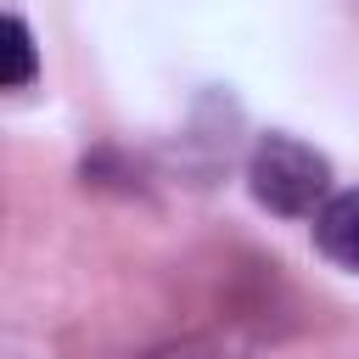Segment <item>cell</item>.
<instances>
[{"instance_id":"obj_1","label":"cell","mask_w":359,"mask_h":359,"mask_svg":"<svg viewBox=\"0 0 359 359\" xmlns=\"http://www.w3.org/2000/svg\"><path fill=\"white\" fill-rule=\"evenodd\" d=\"M247 180H252V196H258L269 213L303 219V213H320V208H325L331 163H325L314 146L292 140V135H264V140L252 146Z\"/></svg>"},{"instance_id":"obj_2","label":"cell","mask_w":359,"mask_h":359,"mask_svg":"<svg viewBox=\"0 0 359 359\" xmlns=\"http://www.w3.org/2000/svg\"><path fill=\"white\" fill-rule=\"evenodd\" d=\"M314 241H320V252L331 264L359 275V191L325 196V208L314 213Z\"/></svg>"},{"instance_id":"obj_3","label":"cell","mask_w":359,"mask_h":359,"mask_svg":"<svg viewBox=\"0 0 359 359\" xmlns=\"http://www.w3.org/2000/svg\"><path fill=\"white\" fill-rule=\"evenodd\" d=\"M6 90H22L34 79V34L22 17H6Z\"/></svg>"},{"instance_id":"obj_4","label":"cell","mask_w":359,"mask_h":359,"mask_svg":"<svg viewBox=\"0 0 359 359\" xmlns=\"http://www.w3.org/2000/svg\"><path fill=\"white\" fill-rule=\"evenodd\" d=\"M213 348L208 342H174V348H157V353H146V359H208Z\"/></svg>"}]
</instances>
